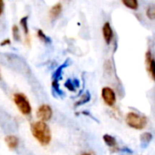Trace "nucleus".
<instances>
[{
    "label": "nucleus",
    "instance_id": "1",
    "mask_svg": "<svg viewBox=\"0 0 155 155\" xmlns=\"http://www.w3.org/2000/svg\"><path fill=\"white\" fill-rule=\"evenodd\" d=\"M31 131L34 137L42 144L47 145L52 139V134L49 126L44 122H35L31 125Z\"/></svg>",
    "mask_w": 155,
    "mask_h": 155
},
{
    "label": "nucleus",
    "instance_id": "2",
    "mask_svg": "<svg viewBox=\"0 0 155 155\" xmlns=\"http://www.w3.org/2000/svg\"><path fill=\"white\" fill-rule=\"evenodd\" d=\"M126 123L130 127L134 129L143 130L146 127L148 124V119L143 115H140L136 113L130 112L126 115Z\"/></svg>",
    "mask_w": 155,
    "mask_h": 155
},
{
    "label": "nucleus",
    "instance_id": "3",
    "mask_svg": "<svg viewBox=\"0 0 155 155\" xmlns=\"http://www.w3.org/2000/svg\"><path fill=\"white\" fill-rule=\"evenodd\" d=\"M14 102L16 104L17 108L19 109V111L23 114H30L32 108L31 105L27 100V98L23 94H14Z\"/></svg>",
    "mask_w": 155,
    "mask_h": 155
},
{
    "label": "nucleus",
    "instance_id": "4",
    "mask_svg": "<svg viewBox=\"0 0 155 155\" xmlns=\"http://www.w3.org/2000/svg\"><path fill=\"white\" fill-rule=\"evenodd\" d=\"M102 97L104 102L110 107H113L116 102V95L114 91L110 87H104L102 89Z\"/></svg>",
    "mask_w": 155,
    "mask_h": 155
},
{
    "label": "nucleus",
    "instance_id": "5",
    "mask_svg": "<svg viewBox=\"0 0 155 155\" xmlns=\"http://www.w3.org/2000/svg\"><path fill=\"white\" fill-rule=\"evenodd\" d=\"M36 115L37 117L40 119L41 122H46L49 121L53 115V111L52 108L48 105V104H43L41 105L36 112Z\"/></svg>",
    "mask_w": 155,
    "mask_h": 155
},
{
    "label": "nucleus",
    "instance_id": "6",
    "mask_svg": "<svg viewBox=\"0 0 155 155\" xmlns=\"http://www.w3.org/2000/svg\"><path fill=\"white\" fill-rule=\"evenodd\" d=\"M145 62L147 65V70L151 74L152 78L155 81V59L153 58L151 50H148L145 55Z\"/></svg>",
    "mask_w": 155,
    "mask_h": 155
},
{
    "label": "nucleus",
    "instance_id": "7",
    "mask_svg": "<svg viewBox=\"0 0 155 155\" xmlns=\"http://www.w3.org/2000/svg\"><path fill=\"white\" fill-rule=\"evenodd\" d=\"M103 35H104V41L106 42V44L109 45L112 42L113 37H114V32H113V29H112L109 22H106L103 26Z\"/></svg>",
    "mask_w": 155,
    "mask_h": 155
},
{
    "label": "nucleus",
    "instance_id": "8",
    "mask_svg": "<svg viewBox=\"0 0 155 155\" xmlns=\"http://www.w3.org/2000/svg\"><path fill=\"white\" fill-rule=\"evenodd\" d=\"M104 143L112 149V152H117V151H120V149L117 147V142H116V139L112 136V135H109V134H104Z\"/></svg>",
    "mask_w": 155,
    "mask_h": 155
},
{
    "label": "nucleus",
    "instance_id": "9",
    "mask_svg": "<svg viewBox=\"0 0 155 155\" xmlns=\"http://www.w3.org/2000/svg\"><path fill=\"white\" fill-rule=\"evenodd\" d=\"M5 142L6 143V145L8 146L9 149L11 150H15L17 148L18 144H19V140L17 137L14 136V135H8L5 138Z\"/></svg>",
    "mask_w": 155,
    "mask_h": 155
},
{
    "label": "nucleus",
    "instance_id": "10",
    "mask_svg": "<svg viewBox=\"0 0 155 155\" xmlns=\"http://www.w3.org/2000/svg\"><path fill=\"white\" fill-rule=\"evenodd\" d=\"M62 9H63V6H62V4L61 3H57L54 5H53L51 7L50 11H49V15H50L51 18L54 19V18L58 17L59 15L62 12Z\"/></svg>",
    "mask_w": 155,
    "mask_h": 155
},
{
    "label": "nucleus",
    "instance_id": "11",
    "mask_svg": "<svg viewBox=\"0 0 155 155\" xmlns=\"http://www.w3.org/2000/svg\"><path fill=\"white\" fill-rule=\"evenodd\" d=\"M67 65H68V61L64 62L63 64H61L60 66H58V68L54 72V74H53V75H52L53 81H57V82H58V81L61 79V77H62V72H63L64 68L66 67Z\"/></svg>",
    "mask_w": 155,
    "mask_h": 155
},
{
    "label": "nucleus",
    "instance_id": "12",
    "mask_svg": "<svg viewBox=\"0 0 155 155\" xmlns=\"http://www.w3.org/2000/svg\"><path fill=\"white\" fill-rule=\"evenodd\" d=\"M80 85V83L77 79H68L65 83H64V86L69 90V91H72V92H74L75 91V88L79 87Z\"/></svg>",
    "mask_w": 155,
    "mask_h": 155
},
{
    "label": "nucleus",
    "instance_id": "13",
    "mask_svg": "<svg viewBox=\"0 0 155 155\" xmlns=\"http://www.w3.org/2000/svg\"><path fill=\"white\" fill-rule=\"evenodd\" d=\"M90 99H91V94H90V93L87 91V92H85L84 94H82L81 98L75 103L74 105H75V106H79V105L84 104H86L87 102H89Z\"/></svg>",
    "mask_w": 155,
    "mask_h": 155
},
{
    "label": "nucleus",
    "instance_id": "14",
    "mask_svg": "<svg viewBox=\"0 0 155 155\" xmlns=\"http://www.w3.org/2000/svg\"><path fill=\"white\" fill-rule=\"evenodd\" d=\"M152 140H153V134L151 133H143L141 135V142L144 147L147 146L151 143Z\"/></svg>",
    "mask_w": 155,
    "mask_h": 155
},
{
    "label": "nucleus",
    "instance_id": "15",
    "mask_svg": "<svg viewBox=\"0 0 155 155\" xmlns=\"http://www.w3.org/2000/svg\"><path fill=\"white\" fill-rule=\"evenodd\" d=\"M27 21H28V16H24L20 20V25L22 26V29H23L25 35H26V38L28 37V33H29V31H28V22Z\"/></svg>",
    "mask_w": 155,
    "mask_h": 155
},
{
    "label": "nucleus",
    "instance_id": "16",
    "mask_svg": "<svg viewBox=\"0 0 155 155\" xmlns=\"http://www.w3.org/2000/svg\"><path fill=\"white\" fill-rule=\"evenodd\" d=\"M123 4L133 10H136L138 8V2L136 0H123Z\"/></svg>",
    "mask_w": 155,
    "mask_h": 155
},
{
    "label": "nucleus",
    "instance_id": "17",
    "mask_svg": "<svg viewBox=\"0 0 155 155\" xmlns=\"http://www.w3.org/2000/svg\"><path fill=\"white\" fill-rule=\"evenodd\" d=\"M146 15L149 19L154 20L155 19V5H151L146 9Z\"/></svg>",
    "mask_w": 155,
    "mask_h": 155
},
{
    "label": "nucleus",
    "instance_id": "18",
    "mask_svg": "<svg viewBox=\"0 0 155 155\" xmlns=\"http://www.w3.org/2000/svg\"><path fill=\"white\" fill-rule=\"evenodd\" d=\"M37 36H38L44 43H45V44H50V43L52 42V40H51L48 36H46V35H45L41 29H39V30L37 31Z\"/></svg>",
    "mask_w": 155,
    "mask_h": 155
},
{
    "label": "nucleus",
    "instance_id": "19",
    "mask_svg": "<svg viewBox=\"0 0 155 155\" xmlns=\"http://www.w3.org/2000/svg\"><path fill=\"white\" fill-rule=\"evenodd\" d=\"M12 34L13 37L15 41H20V34H19V29L16 25H14L12 26Z\"/></svg>",
    "mask_w": 155,
    "mask_h": 155
},
{
    "label": "nucleus",
    "instance_id": "20",
    "mask_svg": "<svg viewBox=\"0 0 155 155\" xmlns=\"http://www.w3.org/2000/svg\"><path fill=\"white\" fill-rule=\"evenodd\" d=\"M52 87H53V92L54 94H57L58 95H63V92L62 90L59 88V84L57 81H53L52 83Z\"/></svg>",
    "mask_w": 155,
    "mask_h": 155
},
{
    "label": "nucleus",
    "instance_id": "21",
    "mask_svg": "<svg viewBox=\"0 0 155 155\" xmlns=\"http://www.w3.org/2000/svg\"><path fill=\"white\" fill-rule=\"evenodd\" d=\"M10 40L9 39H5L3 42H1V44H0V45L1 46H4V45H10Z\"/></svg>",
    "mask_w": 155,
    "mask_h": 155
},
{
    "label": "nucleus",
    "instance_id": "22",
    "mask_svg": "<svg viewBox=\"0 0 155 155\" xmlns=\"http://www.w3.org/2000/svg\"><path fill=\"white\" fill-rule=\"evenodd\" d=\"M4 7H5V3H4V1L0 0V15H1V14H2V12H3V10H4Z\"/></svg>",
    "mask_w": 155,
    "mask_h": 155
},
{
    "label": "nucleus",
    "instance_id": "23",
    "mask_svg": "<svg viewBox=\"0 0 155 155\" xmlns=\"http://www.w3.org/2000/svg\"><path fill=\"white\" fill-rule=\"evenodd\" d=\"M81 155H95L94 153H82Z\"/></svg>",
    "mask_w": 155,
    "mask_h": 155
},
{
    "label": "nucleus",
    "instance_id": "24",
    "mask_svg": "<svg viewBox=\"0 0 155 155\" xmlns=\"http://www.w3.org/2000/svg\"><path fill=\"white\" fill-rule=\"evenodd\" d=\"M0 79H1V74H0Z\"/></svg>",
    "mask_w": 155,
    "mask_h": 155
}]
</instances>
